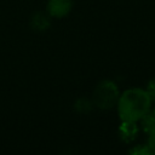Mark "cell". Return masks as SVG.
Here are the masks:
<instances>
[{
    "label": "cell",
    "instance_id": "obj_1",
    "mask_svg": "<svg viewBox=\"0 0 155 155\" xmlns=\"http://www.w3.org/2000/svg\"><path fill=\"white\" fill-rule=\"evenodd\" d=\"M116 107L121 120L137 122L149 111L151 101L145 90L130 88L120 94Z\"/></svg>",
    "mask_w": 155,
    "mask_h": 155
},
{
    "label": "cell",
    "instance_id": "obj_2",
    "mask_svg": "<svg viewBox=\"0 0 155 155\" xmlns=\"http://www.w3.org/2000/svg\"><path fill=\"white\" fill-rule=\"evenodd\" d=\"M119 97L120 92L116 84L110 80H104L96 86L92 96V102L99 109L108 110L117 104Z\"/></svg>",
    "mask_w": 155,
    "mask_h": 155
},
{
    "label": "cell",
    "instance_id": "obj_3",
    "mask_svg": "<svg viewBox=\"0 0 155 155\" xmlns=\"http://www.w3.org/2000/svg\"><path fill=\"white\" fill-rule=\"evenodd\" d=\"M71 5V0H50L47 4V13L56 18L64 17L70 12Z\"/></svg>",
    "mask_w": 155,
    "mask_h": 155
},
{
    "label": "cell",
    "instance_id": "obj_4",
    "mask_svg": "<svg viewBox=\"0 0 155 155\" xmlns=\"http://www.w3.org/2000/svg\"><path fill=\"white\" fill-rule=\"evenodd\" d=\"M137 133H138V126H137L136 121L122 120L121 125L119 126V136L125 143L133 142Z\"/></svg>",
    "mask_w": 155,
    "mask_h": 155
},
{
    "label": "cell",
    "instance_id": "obj_5",
    "mask_svg": "<svg viewBox=\"0 0 155 155\" xmlns=\"http://www.w3.org/2000/svg\"><path fill=\"white\" fill-rule=\"evenodd\" d=\"M30 27L35 31H45L50 27V15L44 12H35L30 19Z\"/></svg>",
    "mask_w": 155,
    "mask_h": 155
},
{
    "label": "cell",
    "instance_id": "obj_6",
    "mask_svg": "<svg viewBox=\"0 0 155 155\" xmlns=\"http://www.w3.org/2000/svg\"><path fill=\"white\" fill-rule=\"evenodd\" d=\"M140 122H142V127L143 130L150 134V133H154L155 132V109H149V111L140 119Z\"/></svg>",
    "mask_w": 155,
    "mask_h": 155
},
{
    "label": "cell",
    "instance_id": "obj_7",
    "mask_svg": "<svg viewBox=\"0 0 155 155\" xmlns=\"http://www.w3.org/2000/svg\"><path fill=\"white\" fill-rule=\"evenodd\" d=\"M92 105H93V102L87 99V98H80L76 101L75 103V109L79 111V113H88L91 109H92Z\"/></svg>",
    "mask_w": 155,
    "mask_h": 155
},
{
    "label": "cell",
    "instance_id": "obj_8",
    "mask_svg": "<svg viewBox=\"0 0 155 155\" xmlns=\"http://www.w3.org/2000/svg\"><path fill=\"white\" fill-rule=\"evenodd\" d=\"M130 154L133 155H150L151 151L148 147V144H142V145H136L130 150Z\"/></svg>",
    "mask_w": 155,
    "mask_h": 155
},
{
    "label": "cell",
    "instance_id": "obj_9",
    "mask_svg": "<svg viewBox=\"0 0 155 155\" xmlns=\"http://www.w3.org/2000/svg\"><path fill=\"white\" fill-rule=\"evenodd\" d=\"M145 91H147L148 96L150 97L151 103H155V79H153L148 82V86H147Z\"/></svg>",
    "mask_w": 155,
    "mask_h": 155
},
{
    "label": "cell",
    "instance_id": "obj_10",
    "mask_svg": "<svg viewBox=\"0 0 155 155\" xmlns=\"http://www.w3.org/2000/svg\"><path fill=\"white\" fill-rule=\"evenodd\" d=\"M148 147L151 151V154H155V132L149 134V139H148Z\"/></svg>",
    "mask_w": 155,
    "mask_h": 155
}]
</instances>
